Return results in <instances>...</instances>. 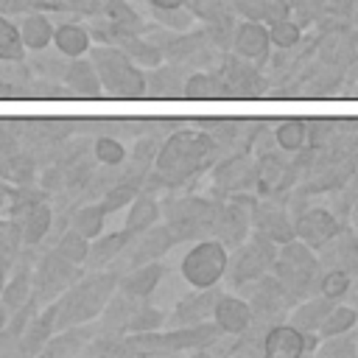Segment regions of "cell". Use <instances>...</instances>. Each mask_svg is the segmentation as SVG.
Returning a JSON list of instances; mask_svg holds the SVG:
<instances>
[{
    "label": "cell",
    "mask_w": 358,
    "mask_h": 358,
    "mask_svg": "<svg viewBox=\"0 0 358 358\" xmlns=\"http://www.w3.org/2000/svg\"><path fill=\"white\" fill-rule=\"evenodd\" d=\"M218 154V145L210 140L204 129H173L168 137H162L159 151L154 157V171H148L143 187L157 190L185 185L193 176L213 168Z\"/></svg>",
    "instance_id": "1"
},
{
    "label": "cell",
    "mask_w": 358,
    "mask_h": 358,
    "mask_svg": "<svg viewBox=\"0 0 358 358\" xmlns=\"http://www.w3.org/2000/svg\"><path fill=\"white\" fill-rule=\"evenodd\" d=\"M117 271L115 268H95L84 271L73 285H67L53 302H56V330L70 324H87L95 322L109 302V296L117 291Z\"/></svg>",
    "instance_id": "2"
},
{
    "label": "cell",
    "mask_w": 358,
    "mask_h": 358,
    "mask_svg": "<svg viewBox=\"0 0 358 358\" xmlns=\"http://www.w3.org/2000/svg\"><path fill=\"white\" fill-rule=\"evenodd\" d=\"M87 56L98 73L103 98H123V101L145 98V70L137 67L117 45H106V42L92 45Z\"/></svg>",
    "instance_id": "3"
},
{
    "label": "cell",
    "mask_w": 358,
    "mask_h": 358,
    "mask_svg": "<svg viewBox=\"0 0 358 358\" xmlns=\"http://www.w3.org/2000/svg\"><path fill=\"white\" fill-rule=\"evenodd\" d=\"M271 274L285 285V291L299 302L310 294H316L319 285V274H322V263L316 249H310L308 243H302L299 238H291L285 243H280L277 257L271 263Z\"/></svg>",
    "instance_id": "4"
},
{
    "label": "cell",
    "mask_w": 358,
    "mask_h": 358,
    "mask_svg": "<svg viewBox=\"0 0 358 358\" xmlns=\"http://www.w3.org/2000/svg\"><path fill=\"white\" fill-rule=\"evenodd\" d=\"M235 291H241V296L249 299L252 324H249L246 330H249V333H257V336H263L271 324L285 322V319H288V310L296 305V299L285 291V285H282L271 271H266V274L257 277L255 282H246V285H241V288H235Z\"/></svg>",
    "instance_id": "5"
},
{
    "label": "cell",
    "mask_w": 358,
    "mask_h": 358,
    "mask_svg": "<svg viewBox=\"0 0 358 358\" xmlns=\"http://www.w3.org/2000/svg\"><path fill=\"white\" fill-rule=\"evenodd\" d=\"M221 210V199H207V196H176L168 199L162 207L165 224L176 232V241H196L207 238L213 229V221Z\"/></svg>",
    "instance_id": "6"
},
{
    "label": "cell",
    "mask_w": 358,
    "mask_h": 358,
    "mask_svg": "<svg viewBox=\"0 0 358 358\" xmlns=\"http://www.w3.org/2000/svg\"><path fill=\"white\" fill-rule=\"evenodd\" d=\"M280 243H274L271 238L260 235V232H249V238L243 243L235 246V252L227 260V271L224 280L229 288H241L246 282H255L257 277H263L266 271H271V263L277 257Z\"/></svg>",
    "instance_id": "7"
},
{
    "label": "cell",
    "mask_w": 358,
    "mask_h": 358,
    "mask_svg": "<svg viewBox=\"0 0 358 358\" xmlns=\"http://www.w3.org/2000/svg\"><path fill=\"white\" fill-rule=\"evenodd\" d=\"M227 260H229V249L218 238L207 235L193 241V246L185 252L179 263V271L190 288H210L224 280Z\"/></svg>",
    "instance_id": "8"
},
{
    "label": "cell",
    "mask_w": 358,
    "mask_h": 358,
    "mask_svg": "<svg viewBox=\"0 0 358 358\" xmlns=\"http://www.w3.org/2000/svg\"><path fill=\"white\" fill-rule=\"evenodd\" d=\"M81 274H84V266H76V263H70L67 257H62L56 249H48V252L39 257V263L34 266V271H31L34 296L39 299V305H48V302H53L67 285H73Z\"/></svg>",
    "instance_id": "9"
},
{
    "label": "cell",
    "mask_w": 358,
    "mask_h": 358,
    "mask_svg": "<svg viewBox=\"0 0 358 358\" xmlns=\"http://www.w3.org/2000/svg\"><path fill=\"white\" fill-rule=\"evenodd\" d=\"M215 70L224 78L229 98H266L268 90H271V84L260 73L263 67H257L255 62H249V59H243V56H238L232 50L229 53L224 50V56H221Z\"/></svg>",
    "instance_id": "10"
},
{
    "label": "cell",
    "mask_w": 358,
    "mask_h": 358,
    "mask_svg": "<svg viewBox=\"0 0 358 358\" xmlns=\"http://www.w3.org/2000/svg\"><path fill=\"white\" fill-rule=\"evenodd\" d=\"M252 193H238V196H227V201H221V210L213 221L210 235L218 238L227 249L243 243L252 232Z\"/></svg>",
    "instance_id": "11"
},
{
    "label": "cell",
    "mask_w": 358,
    "mask_h": 358,
    "mask_svg": "<svg viewBox=\"0 0 358 358\" xmlns=\"http://www.w3.org/2000/svg\"><path fill=\"white\" fill-rule=\"evenodd\" d=\"M215 196L255 193V157L249 151H232L213 162Z\"/></svg>",
    "instance_id": "12"
},
{
    "label": "cell",
    "mask_w": 358,
    "mask_h": 358,
    "mask_svg": "<svg viewBox=\"0 0 358 358\" xmlns=\"http://www.w3.org/2000/svg\"><path fill=\"white\" fill-rule=\"evenodd\" d=\"M296 168L288 157L277 151H260L255 157V193L282 199L291 187H296Z\"/></svg>",
    "instance_id": "13"
},
{
    "label": "cell",
    "mask_w": 358,
    "mask_h": 358,
    "mask_svg": "<svg viewBox=\"0 0 358 358\" xmlns=\"http://www.w3.org/2000/svg\"><path fill=\"white\" fill-rule=\"evenodd\" d=\"M319 347V333L299 330L291 322H277L263 333V355L266 358H299L313 355Z\"/></svg>",
    "instance_id": "14"
},
{
    "label": "cell",
    "mask_w": 358,
    "mask_h": 358,
    "mask_svg": "<svg viewBox=\"0 0 358 358\" xmlns=\"http://www.w3.org/2000/svg\"><path fill=\"white\" fill-rule=\"evenodd\" d=\"M344 229H347V221L338 218L330 207H305L294 218V238H299L310 249H322Z\"/></svg>",
    "instance_id": "15"
},
{
    "label": "cell",
    "mask_w": 358,
    "mask_h": 358,
    "mask_svg": "<svg viewBox=\"0 0 358 358\" xmlns=\"http://www.w3.org/2000/svg\"><path fill=\"white\" fill-rule=\"evenodd\" d=\"M252 229L271 238L274 243H285L294 238V218L282 199L255 196L252 199Z\"/></svg>",
    "instance_id": "16"
},
{
    "label": "cell",
    "mask_w": 358,
    "mask_h": 358,
    "mask_svg": "<svg viewBox=\"0 0 358 358\" xmlns=\"http://www.w3.org/2000/svg\"><path fill=\"white\" fill-rule=\"evenodd\" d=\"M176 232L171 229V224H151L145 232L134 235L129 241V246L123 249L120 257H126V266H140V263H148V260H159L162 255H168L173 246H176Z\"/></svg>",
    "instance_id": "17"
},
{
    "label": "cell",
    "mask_w": 358,
    "mask_h": 358,
    "mask_svg": "<svg viewBox=\"0 0 358 358\" xmlns=\"http://www.w3.org/2000/svg\"><path fill=\"white\" fill-rule=\"evenodd\" d=\"M232 53L255 62L257 67H263L271 59V39H268V25L260 20H241L232 31Z\"/></svg>",
    "instance_id": "18"
},
{
    "label": "cell",
    "mask_w": 358,
    "mask_h": 358,
    "mask_svg": "<svg viewBox=\"0 0 358 358\" xmlns=\"http://www.w3.org/2000/svg\"><path fill=\"white\" fill-rule=\"evenodd\" d=\"M224 291L218 285H210V288H196L193 294L182 296L176 302V308L168 313V322L165 327H190V324H199V322H207L213 319V308H215V299L221 296Z\"/></svg>",
    "instance_id": "19"
},
{
    "label": "cell",
    "mask_w": 358,
    "mask_h": 358,
    "mask_svg": "<svg viewBox=\"0 0 358 358\" xmlns=\"http://www.w3.org/2000/svg\"><path fill=\"white\" fill-rule=\"evenodd\" d=\"M213 322L224 336H238L252 324L249 299L241 294H221L213 308Z\"/></svg>",
    "instance_id": "20"
},
{
    "label": "cell",
    "mask_w": 358,
    "mask_h": 358,
    "mask_svg": "<svg viewBox=\"0 0 358 358\" xmlns=\"http://www.w3.org/2000/svg\"><path fill=\"white\" fill-rule=\"evenodd\" d=\"M316 255H319L322 268L338 266V268L350 271L352 277H358V232H355V229L347 227V229L338 232L330 243H324L322 249H316Z\"/></svg>",
    "instance_id": "21"
},
{
    "label": "cell",
    "mask_w": 358,
    "mask_h": 358,
    "mask_svg": "<svg viewBox=\"0 0 358 358\" xmlns=\"http://www.w3.org/2000/svg\"><path fill=\"white\" fill-rule=\"evenodd\" d=\"M162 277H165V266L159 260H148V263H140V266L120 271L117 291H123L134 299H148L157 291V285L162 282Z\"/></svg>",
    "instance_id": "22"
},
{
    "label": "cell",
    "mask_w": 358,
    "mask_h": 358,
    "mask_svg": "<svg viewBox=\"0 0 358 358\" xmlns=\"http://www.w3.org/2000/svg\"><path fill=\"white\" fill-rule=\"evenodd\" d=\"M56 333V302H48L39 313L31 316L25 330L17 336V352L22 355H39L45 341Z\"/></svg>",
    "instance_id": "23"
},
{
    "label": "cell",
    "mask_w": 358,
    "mask_h": 358,
    "mask_svg": "<svg viewBox=\"0 0 358 358\" xmlns=\"http://www.w3.org/2000/svg\"><path fill=\"white\" fill-rule=\"evenodd\" d=\"M62 84L67 87L70 98H103L101 81H98V73H95L90 56L70 59L62 73Z\"/></svg>",
    "instance_id": "24"
},
{
    "label": "cell",
    "mask_w": 358,
    "mask_h": 358,
    "mask_svg": "<svg viewBox=\"0 0 358 358\" xmlns=\"http://www.w3.org/2000/svg\"><path fill=\"white\" fill-rule=\"evenodd\" d=\"M187 67L173 64V62H162L157 67L145 70V98H182L185 90V73Z\"/></svg>",
    "instance_id": "25"
},
{
    "label": "cell",
    "mask_w": 358,
    "mask_h": 358,
    "mask_svg": "<svg viewBox=\"0 0 358 358\" xmlns=\"http://www.w3.org/2000/svg\"><path fill=\"white\" fill-rule=\"evenodd\" d=\"M95 333H98V327H95L92 322L62 327V330H56V333L45 341V347H42L39 355H48V358H70V355H78V352H84L87 341H90Z\"/></svg>",
    "instance_id": "26"
},
{
    "label": "cell",
    "mask_w": 358,
    "mask_h": 358,
    "mask_svg": "<svg viewBox=\"0 0 358 358\" xmlns=\"http://www.w3.org/2000/svg\"><path fill=\"white\" fill-rule=\"evenodd\" d=\"M129 241H131V235H129L126 229H117V232H101L98 238L90 241L84 268H87V271L109 268V266L123 255V249L129 246Z\"/></svg>",
    "instance_id": "27"
},
{
    "label": "cell",
    "mask_w": 358,
    "mask_h": 358,
    "mask_svg": "<svg viewBox=\"0 0 358 358\" xmlns=\"http://www.w3.org/2000/svg\"><path fill=\"white\" fill-rule=\"evenodd\" d=\"M17 28H20V39L25 45V50L36 53V50H45L53 45V22H50V14L48 11H36V8H28L20 14L17 20Z\"/></svg>",
    "instance_id": "28"
},
{
    "label": "cell",
    "mask_w": 358,
    "mask_h": 358,
    "mask_svg": "<svg viewBox=\"0 0 358 358\" xmlns=\"http://www.w3.org/2000/svg\"><path fill=\"white\" fill-rule=\"evenodd\" d=\"M64 59H78V56H87L90 48H92V34L84 22L78 20H67V22H59L53 28V45Z\"/></svg>",
    "instance_id": "29"
},
{
    "label": "cell",
    "mask_w": 358,
    "mask_h": 358,
    "mask_svg": "<svg viewBox=\"0 0 358 358\" xmlns=\"http://www.w3.org/2000/svg\"><path fill=\"white\" fill-rule=\"evenodd\" d=\"M159 215H162V207H159V201H157L154 190L140 187V190H137V196L129 201V213H126V224H123V229L134 238V235L145 232L151 224H157V221H159Z\"/></svg>",
    "instance_id": "30"
},
{
    "label": "cell",
    "mask_w": 358,
    "mask_h": 358,
    "mask_svg": "<svg viewBox=\"0 0 358 358\" xmlns=\"http://www.w3.org/2000/svg\"><path fill=\"white\" fill-rule=\"evenodd\" d=\"M137 302L140 299H134L123 291H115L98 316V324H95L98 333H129V319H131Z\"/></svg>",
    "instance_id": "31"
},
{
    "label": "cell",
    "mask_w": 358,
    "mask_h": 358,
    "mask_svg": "<svg viewBox=\"0 0 358 358\" xmlns=\"http://www.w3.org/2000/svg\"><path fill=\"white\" fill-rule=\"evenodd\" d=\"M333 305H336L333 299H327V296H322V294H310V296L299 299V302L288 310V319H285V322H291V324L299 327V330H313V333H319V327H322V322H324V316L330 313Z\"/></svg>",
    "instance_id": "32"
},
{
    "label": "cell",
    "mask_w": 358,
    "mask_h": 358,
    "mask_svg": "<svg viewBox=\"0 0 358 358\" xmlns=\"http://www.w3.org/2000/svg\"><path fill=\"white\" fill-rule=\"evenodd\" d=\"M112 45H117L137 67H143V70H148V67H157V64H162L165 62V56H162V48L159 45H154L145 34H120Z\"/></svg>",
    "instance_id": "33"
},
{
    "label": "cell",
    "mask_w": 358,
    "mask_h": 358,
    "mask_svg": "<svg viewBox=\"0 0 358 358\" xmlns=\"http://www.w3.org/2000/svg\"><path fill=\"white\" fill-rule=\"evenodd\" d=\"M17 227H20V243H22L25 249L42 243V238H45V235L50 232V227H53V210H50L48 199L39 201V204H34L22 218H17Z\"/></svg>",
    "instance_id": "34"
},
{
    "label": "cell",
    "mask_w": 358,
    "mask_h": 358,
    "mask_svg": "<svg viewBox=\"0 0 358 358\" xmlns=\"http://www.w3.org/2000/svg\"><path fill=\"white\" fill-rule=\"evenodd\" d=\"M182 98H193V101H210V98H229L224 78L218 76V70H193L185 78V90Z\"/></svg>",
    "instance_id": "35"
},
{
    "label": "cell",
    "mask_w": 358,
    "mask_h": 358,
    "mask_svg": "<svg viewBox=\"0 0 358 358\" xmlns=\"http://www.w3.org/2000/svg\"><path fill=\"white\" fill-rule=\"evenodd\" d=\"M271 140L285 154L302 151L308 145V120H302V117H285V120H280L274 126V131H271Z\"/></svg>",
    "instance_id": "36"
},
{
    "label": "cell",
    "mask_w": 358,
    "mask_h": 358,
    "mask_svg": "<svg viewBox=\"0 0 358 358\" xmlns=\"http://www.w3.org/2000/svg\"><path fill=\"white\" fill-rule=\"evenodd\" d=\"M31 271H34V268H28L25 263H17L14 271H11V277L0 285V299H3V305L8 308V313H11L14 308H20V305L34 294V288H31Z\"/></svg>",
    "instance_id": "37"
},
{
    "label": "cell",
    "mask_w": 358,
    "mask_h": 358,
    "mask_svg": "<svg viewBox=\"0 0 358 358\" xmlns=\"http://www.w3.org/2000/svg\"><path fill=\"white\" fill-rule=\"evenodd\" d=\"M103 224H106V210L101 207V201H90V204H81L70 213V227L78 229L84 238H98L103 232Z\"/></svg>",
    "instance_id": "38"
},
{
    "label": "cell",
    "mask_w": 358,
    "mask_h": 358,
    "mask_svg": "<svg viewBox=\"0 0 358 358\" xmlns=\"http://www.w3.org/2000/svg\"><path fill=\"white\" fill-rule=\"evenodd\" d=\"M36 176V159L25 151L0 159V179L8 185H31Z\"/></svg>",
    "instance_id": "39"
},
{
    "label": "cell",
    "mask_w": 358,
    "mask_h": 358,
    "mask_svg": "<svg viewBox=\"0 0 358 358\" xmlns=\"http://www.w3.org/2000/svg\"><path fill=\"white\" fill-rule=\"evenodd\" d=\"M143 185L140 182H134V179H129V176H117L106 190H103V199H101V207L106 210V215L109 213H117V210H123V207H129V201L137 196V190H140Z\"/></svg>",
    "instance_id": "40"
},
{
    "label": "cell",
    "mask_w": 358,
    "mask_h": 358,
    "mask_svg": "<svg viewBox=\"0 0 358 358\" xmlns=\"http://www.w3.org/2000/svg\"><path fill=\"white\" fill-rule=\"evenodd\" d=\"M22 59H25V45L20 39V28L11 17L0 14V62L22 64Z\"/></svg>",
    "instance_id": "41"
},
{
    "label": "cell",
    "mask_w": 358,
    "mask_h": 358,
    "mask_svg": "<svg viewBox=\"0 0 358 358\" xmlns=\"http://www.w3.org/2000/svg\"><path fill=\"white\" fill-rule=\"evenodd\" d=\"M313 355H319V358H355L358 355V333L347 330V333L324 336V338H319V347Z\"/></svg>",
    "instance_id": "42"
},
{
    "label": "cell",
    "mask_w": 358,
    "mask_h": 358,
    "mask_svg": "<svg viewBox=\"0 0 358 358\" xmlns=\"http://www.w3.org/2000/svg\"><path fill=\"white\" fill-rule=\"evenodd\" d=\"M350 288H352V274H350V271H344V268H338V266H333V268H327V271L322 268L316 294H322V296H327V299H333V302H341V299L350 294Z\"/></svg>",
    "instance_id": "43"
},
{
    "label": "cell",
    "mask_w": 358,
    "mask_h": 358,
    "mask_svg": "<svg viewBox=\"0 0 358 358\" xmlns=\"http://www.w3.org/2000/svg\"><path fill=\"white\" fill-rule=\"evenodd\" d=\"M168 322V313L157 305H148V299H140L131 319H129V333H154L162 330Z\"/></svg>",
    "instance_id": "44"
},
{
    "label": "cell",
    "mask_w": 358,
    "mask_h": 358,
    "mask_svg": "<svg viewBox=\"0 0 358 358\" xmlns=\"http://www.w3.org/2000/svg\"><path fill=\"white\" fill-rule=\"evenodd\" d=\"M126 157H129V151H126V145L117 137H112V134L95 137V143H92V159L98 165H103V168H120L126 162Z\"/></svg>",
    "instance_id": "45"
},
{
    "label": "cell",
    "mask_w": 358,
    "mask_h": 358,
    "mask_svg": "<svg viewBox=\"0 0 358 358\" xmlns=\"http://www.w3.org/2000/svg\"><path fill=\"white\" fill-rule=\"evenodd\" d=\"M355 324H358V308L336 302V305L330 308V313L324 316L322 327H319V338L336 336V333H347V330H352Z\"/></svg>",
    "instance_id": "46"
},
{
    "label": "cell",
    "mask_w": 358,
    "mask_h": 358,
    "mask_svg": "<svg viewBox=\"0 0 358 358\" xmlns=\"http://www.w3.org/2000/svg\"><path fill=\"white\" fill-rule=\"evenodd\" d=\"M53 249H56L62 257H67L70 263L84 266V260H87V249H90V238H84L78 229L67 227V229L59 235V243H56Z\"/></svg>",
    "instance_id": "47"
},
{
    "label": "cell",
    "mask_w": 358,
    "mask_h": 358,
    "mask_svg": "<svg viewBox=\"0 0 358 358\" xmlns=\"http://www.w3.org/2000/svg\"><path fill=\"white\" fill-rule=\"evenodd\" d=\"M268 39H271V48H280V50H294L302 39V25L288 17V20H280V22H271L268 25Z\"/></svg>",
    "instance_id": "48"
},
{
    "label": "cell",
    "mask_w": 358,
    "mask_h": 358,
    "mask_svg": "<svg viewBox=\"0 0 358 358\" xmlns=\"http://www.w3.org/2000/svg\"><path fill=\"white\" fill-rule=\"evenodd\" d=\"M154 22L162 25V28H171V31H190L196 17L187 6H176V8H148Z\"/></svg>",
    "instance_id": "49"
},
{
    "label": "cell",
    "mask_w": 358,
    "mask_h": 358,
    "mask_svg": "<svg viewBox=\"0 0 358 358\" xmlns=\"http://www.w3.org/2000/svg\"><path fill=\"white\" fill-rule=\"evenodd\" d=\"M232 6V11L243 20H260L263 22V8L268 0H227Z\"/></svg>",
    "instance_id": "50"
},
{
    "label": "cell",
    "mask_w": 358,
    "mask_h": 358,
    "mask_svg": "<svg viewBox=\"0 0 358 358\" xmlns=\"http://www.w3.org/2000/svg\"><path fill=\"white\" fill-rule=\"evenodd\" d=\"M288 17H291V0H268L266 8H263V22L266 25L288 20Z\"/></svg>",
    "instance_id": "51"
},
{
    "label": "cell",
    "mask_w": 358,
    "mask_h": 358,
    "mask_svg": "<svg viewBox=\"0 0 358 358\" xmlns=\"http://www.w3.org/2000/svg\"><path fill=\"white\" fill-rule=\"evenodd\" d=\"M64 185V168H56V165H50V168H45L42 171V182H39V187L48 193V190H56V187H62Z\"/></svg>",
    "instance_id": "52"
},
{
    "label": "cell",
    "mask_w": 358,
    "mask_h": 358,
    "mask_svg": "<svg viewBox=\"0 0 358 358\" xmlns=\"http://www.w3.org/2000/svg\"><path fill=\"white\" fill-rule=\"evenodd\" d=\"M22 11H28V3H25V0H0V14H6V17H20Z\"/></svg>",
    "instance_id": "53"
},
{
    "label": "cell",
    "mask_w": 358,
    "mask_h": 358,
    "mask_svg": "<svg viewBox=\"0 0 358 358\" xmlns=\"http://www.w3.org/2000/svg\"><path fill=\"white\" fill-rule=\"evenodd\" d=\"M22 87H17L14 81H0V101H6V98H20V95H25V92H20Z\"/></svg>",
    "instance_id": "54"
},
{
    "label": "cell",
    "mask_w": 358,
    "mask_h": 358,
    "mask_svg": "<svg viewBox=\"0 0 358 358\" xmlns=\"http://www.w3.org/2000/svg\"><path fill=\"white\" fill-rule=\"evenodd\" d=\"M148 8H176V6H185V0H145Z\"/></svg>",
    "instance_id": "55"
},
{
    "label": "cell",
    "mask_w": 358,
    "mask_h": 358,
    "mask_svg": "<svg viewBox=\"0 0 358 358\" xmlns=\"http://www.w3.org/2000/svg\"><path fill=\"white\" fill-rule=\"evenodd\" d=\"M8 196H11V185L0 179V213H3V210H6V204H8Z\"/></svg>",
    "instance_id": "56"
},
{
    "label": "cell",
    "mask_w": 358,
    "mask_h": 358,
    "mask_svg": "<svg viewBox=\"0 0 358 358\" xmlns=\"http://www.w3.org/2000/svg\"><path fill=\"white\" fill-rule=\"evenodd\" d=\"M350 221H352V227L358 229V193L352 196V204H350Z\"/></svg>",
    "instance_id": "57"
},
{
    "label": "cell",
    "mask_w": 358,
    "mask_h": 358,
    "mask_svg": "<svg viewBox=\"0 0 358 358\" xmlns=\"http://www.w3.org/2000/svg\"><path fill=\"white\" fill-rule=\"evenodd\" d=\"M6 322H8V308L3 305V299H0V330L6 327Z\"/></svg>",
    "instance_id": "58"
}]
</instances>
